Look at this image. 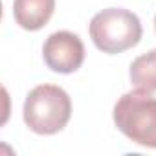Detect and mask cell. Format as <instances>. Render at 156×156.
<instances>
[{"instance_id":"obj_3","label":"cell","mask_w":156,"mask_h":156,"mask_svg":"<svg viewBox=\"0 0 156 156\" xmlns=\"http://www.w3.org/2000/svg\"><path fill=\"white\" fill-rule=\"evenodd\" d=\"M88 33L99 51L116 55L134 48L141 41L143 30L136 13L123 8H107L92 17Z\"/></svg>"},{"instance_id":"obj_4","label":"cell","mask_w":156,"mask_h":156,"mask_svg":"<svg viewBox=\"0 0 156 156\" xmlns=\"http://www.w3.org/2000/svg\"><path fill=\"white\" fill-rule=\"evenodd\" d=\"M42 59L51 72L73 73L85 62V44L72 31H55L44 41Z\"/></svg>"},{"instance_id":"obj_5","label":"cell","mask_w":156,"mask_h":156,"mask_svg":"<svg viewBox=\"0 0 156 156\" xmlns=\"http://www.w3.org/2000/svg\"><path fill=\"white\" fill-rule=\"evenodd\" d=\"M55 11V0H13L15 22L28 31L44 28Z\"/></svg>"},{"instance_id":"obj_6","label":"cell","mask_w":156,"mask_h":156,"mask_svg":"<svg viewBox=\"0 0 156 156\" xmlns=\"http://www.w3.org/2000/svg\"><path fill=\"white\" fill-rule=\"evenodd\" d=\"M129 77L136 88L156 92V48L136 57L130 62Z\"/></svg>"},{"instance_id":"obj_7","label":"cell","mask_w":156,"mask_h":156,"mask_svg":"<svg viewBox=\"0 0 156 156\" xmlns=\"http://www.w3.org/2000/svg\"><path fill=\"white\" fill-rule=\"evenodd\" d=\"M154 30H156V17H154Z\"/></svg>"},{"instance_id":"obj_1","label":"cell","mask_w":156,"mask_h":156,"mask_svg":"<svg viewBox=\"0 0 156 156\" xmlns=\"http://www.w3.org/2000/svg\"><path fill=\"white\" fill-rule=\"evenodd\" d=\"M72 116V99L57 85L35 87L24 101L22 118L30 130L41 136L61 132Z\"/></svg>"},{"instance_id":"obj_2","label":"cell","mask_w":156,"mask_h":156,"mask_svg":"<svg viewBox=\"0 0 156 156\" xmlns=\"http://www.w3.org/2000/svg\"><path fill=\"white\" fill-rule=\"evenodd\" d=\"M114 123L130 141L156 149V98L152 92L136 88L123 94L112 112Z\"/></svg>"}]
</instances>
